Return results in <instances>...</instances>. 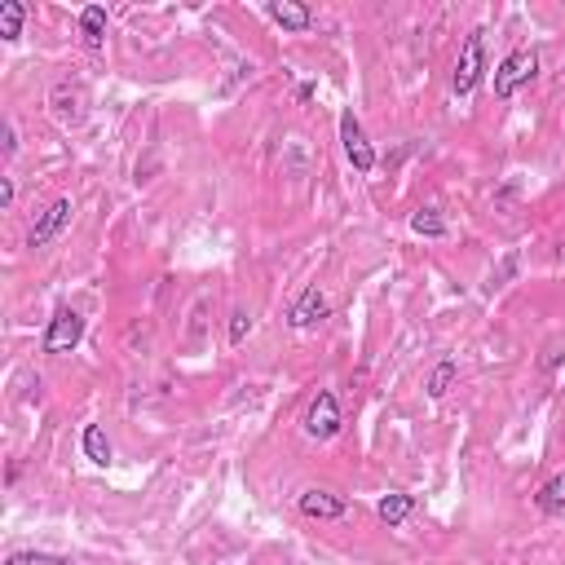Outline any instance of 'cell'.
<instances>
[{"label":"cell","mask_w":565,"mask_h":565,"mask_svg":"<svg viewBox=\"0 0 565 565\" xmlns=\"http://www.w3.org/2000/svg\"><path fill=\"white\" fill-rule=\"evenodd\" d=\"M80 36H84V45H89V49H102V40H106V9L102 5H84Z\"/></svg>","instance_id":"cell-11"},{"label":"cell","mask_w":565,"mask_h":565,"mask_svg":"<svg viewBox=\"0 0 565 565\" xmlns=\"http://www.w3.org/2000/svg\"><path fill=\"white\" fill-rule=\"evenodd\" d=\"M411 230L424 234V239H442V234H446V221L437 217V208H420V212L411 217Z\"/></svg>","instance_id":"cell-16"},{"label":"cell","mask_w":565,"mask_h":565,"mask_svg":"<svg viewBox=\"0 0 565 565\" xmlns=\"http://www.w3.org/2000/svg\"><path fill=\"white\" fill-rule=\"evenodd\" d=\"M23 18H27V5H18V0H0V40L23 36Z\"/></svg>","instance_id":"cell-14"},{"label":"cell","mask_w":565,"mask_h":565,"mask_svg":"<svg viewBox=\"0 0 565 565\" xmlns=\"http://www.w3.org/2000/svg\"><path fill=\"white\" fill-rule=\"evenodd\" d=\"M535 71H539V53L535 49L508 53V58L499 62V71H495V98H513L521 84L535 80Z\"/></svg>","instance_id":"cell-1"},{"label":"cell","mask_w":565,"mask_h":565,"mask_svg":"<svg viewBox=\"0 0 565 565\" xmlns=\"http://www.w3.org/2000/svg\"><path fill=\"white\" fill-rule=\"evenodd\" d=\"M535 504H539V513H548V517H565V473L548 477V482L539 486Z\"/></svg>","instance_id":"cell-10"},{"label":"cell","mask_w":565,"mask_h":565,"mask_svg":"<svg viewBox=\"0 0 565 565\" xmlns=\"http://www.w3.org/2000/svg\"><path fill=\"white\" fill-rule=\"evenodd\" d=\"M71 212H76V204H71L67 195H62V199H53V204H49L45 212H40V221H36V226H31V234H27V248H49V243L58 239V234L67 230V226H71Z\"/></svg>","instance_id":"cell-5"},{"label":"cell","mask_w":565,"mask_h":565,"mask_svg":"<svg viewBox=\"0 0 565 565\" xmlns=\"http://www.w3.org/2000/svg\"><path fill=\"white\" fill-rule=\"evenodd\" d=\"M340 402H336V393L332 389H318V398L309 402V411H305V433L314 437V442H332V437L340 433Z\"/></svg>","instance_id":"cell-2"},{"label":"cell","mask_w":565,"mask_h":565,"mask_svg":"<svg viewBox=\"0 0 565 565\" xmlns=\"http://www.w3.org/2000/svg\"><path fill=\"white\" fill-rule=\"evenodd\" d=\"M248 332H252V314H248V309H234V314H230V340L239 345Z\"/></svg>","instance_id":"cell-19"},{"label":"cell","mask_w":565,"mask_h":565,"mask_svg":"<svg viewBox=\"0 0 565 565\" xmlns=\"http://www.w3.org/2000/svg\"><path fill=\"white\" fill-rule=\"evenodd\" d=\"M84 455H89L93 464H111V442H106V433H102V424H89L84 429Z\"/></svg>","instance_id":"cell-15"},{"label":"cell","mask_w":565,"mask_h":565,"mask_svg":"<svg viewBox=\"0 0 565 565\" xmlns=\"http://www.w3.org/2000/svg\"><path fill=\"white\" fill-rule=\"evenodd\" d=\"M482 36L486 31H468V40H464V49H460V62H455V93L460 98H468V93L482 84V71H486V53H482Z\"/></svg>","instance_id":"cell-3"},{"label":"cell","mask_w":565,"mask_h":565,"mask_svg":"<svg viewBox=\"0 0 565 565\" xmlns=\"http://www.w3.org/2000/svg\"><path fill=\"white\" fill-rule=\"evenodd\" d=\"M80 336H84V318L76 314V309H58V314L49 318V327H45V354H71V349L80 345Z\"/></svg>","instance_id":"cell-4"},{"label":"cell","mask_w":565,"mask_h":565,"mask_svg":"<svg viewBox=\"0 0 565 565\" xmlns=\"http://www.w3.org/2000/svg\"><path fill=\"white\" fill-rule=\"evenodd\" d=\"M18 151V133H14V120H5V155Z\"/></svg>","instance_id":"cell-21"},{"label":"cell","mask_w":565,"mask_h":565,"mask_svg":"<svg viewBox=\"0 0 565 565\" xmlns=\"http://www.w3.org/2000/svg\"><path fill=\"white\" fill-rule=\"evenodd\" d=\"M0 208H14V177H0Z\"/></svg>","instance_id":"cell-20"},{"label":"cell","mask_w":565,"mask_h":565,"mask_svg":"<svg viewBox=\"0 0 565 565\" xmlns=\"http://www.w3.org/2000/svg\"><path fill=\"white\" fill-rule=\"evenodd\" d=\"M460 376V367H455L451 358L446 362H437V371L429 376V398H446V389H451V380Z\"/></svg>","instance_id":"cell-17"},{"label":"cell","mask_w":565,"mask_h":565,"mask_svg":"<svg viewBox=\"0 0 565 565\" xmlns=\"http://www.w3.org/2000/svg\"><path fill=\"white\" fill-rule=\"evenodd\" d=\"M296 508H301L305 517H314V521H336V517H345L349 513V504L340 495H332V490H301V499H296Z\"/></svg>","instance_id":"cell-8"},{"label":"cell","mask_w":565,"mask_h":565,"mask_svg":"<svg viewBox=\"0 0 565 565\" xmlns=\"http://www.w3.org/2000/svg\"><path fill=\"white\" fill-rule=\"evenodd\" d=\"M5 565H71V561L49 557V552H14V557H5Z\"/></svg>","instance_id":"cell-18"},{"label":"cell","mask_w":565,"mask_h":565,"mask_svg":"<svg viewBox=\"0 0 565 565\" xmlns=\"http://www.w3.org/2000/svg\"><path fill=\"white\" fill-rule=\"evenodd\" d=\"M411 508H415V499H411V495H402V490H393V495H385V499H380L376 517L385 521V526H402V521L411 517Z\"/></svg>","instance_id":"cell-12"},{"label":"cell","mask_w":565,"mask_h":565,"mask_svg":"<svg viewBox=\"0 0 565 565\" xmlns=\"http://www.w3.org/2000/svg\"><path fill=\"white\" fill-rule=\"evenodd\" d=\"M53 115L62 124H80L84 120V93H67V89H53Z\"/></svg>","instance_id":"cell-13"},{"label":"cell","mask_w":565,"mask_h":565,"mask_svg":"<svg viewBox=\"0 0 565 565\" xmlns=\"http://www.w3.org/2000/svg\"><path fill=\"white\" fill-rule=\"evenodd\" d=\"M270 18L279 27H287V31H309V23H314V14H309L305 5H296V0H274Z\"/></svg>","instance_id":"cell-9"},{"label":"cell","mask_w":565,"mask_h":565,"mask_svg":"<svg viewBox=\"0 0 565 565\" xmlns=\"http://www.w3.org/2000/svg\"><path fill=\"white\" fill-rule=\"evenodd\" d=\"M340 142H345V155L358 173H371V168H376V151H371V142H367V133H362V124L354 120V111L340 115Z\"/></svg>","instance_id":"cell-6"},{"label":"cell","mask_w":565,"mask_h":565,"mask_svg":"<svg viewBox=\"0 0 565 565\" xmlns=\"http://www.w3.org/2000/svg\"><path fill=\"white\" fill-rule=\"evenodd\" d=\"M332 314V305H327V296L318 292V287H305L301 296H296V305L287 309V323L296 327V332H305V327H318L323 318Z\"/></svg>","instance_id":"cell-7"}]
</instances>
